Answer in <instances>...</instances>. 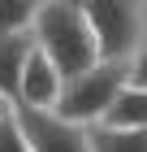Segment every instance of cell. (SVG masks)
I'll use <instances>...</instances> for the list:
<instances>
[{
  "label": "cell",
  "mask_w": 147,
  "mask_h": 152,
  "mask_svg": "<svg viewBox=\"0 0 147 152\" xmlns=\"http://www.w3.org/2000/svg\"><path fill=\"white\" fill-rule=\"evenodd\" d=\"M30 39H35V48L61 70V78L87 70L91 61H100L95 39H91V26H87V18H82L78 0H43V4L35 9Z\"/></svg>",
  "instance_id": "obj_1"
},
{
  "label": "cell",
  "mask_w": 147,
  "mask_h": 152,
  "mask_svg": "<svg viewBox=\"0 0 147 152\" xmlns=\"http://www.w3.org/2000/svg\"><path fill=\"white\" fill-rule=\"evenodd\" d=\"M125 83H130V61H91L87 70L69 74V78H61V91H56V113L69 117V122H78V126H95L104 117V109H108V100H113L117 91H121Z\"/></svg>",
  "instance_id": "obj_2"
},
{
  "label": "cell",
  "mask_w": 147,
  "mask_h": 152,
  "mask_svg": "<svg viewBox=\"0 0 147 152\" xmlns=\"http://www.w3.org/2000/svg\"><path fill=\"white\" fill-rule=\"evenodd\" d=\"M82 18L91 26L95 52L108 61H130L143 52L147 31V0H78Z\"/></svg>",
  "instance_id": "obj_3"
},
{
  "label": "cell",
  "mask_w": 147,
  "mask_h": 152,
  "mask_svg": "<svg viewBox=\"0 0 147 152\" xmlns=\"http://www.w3.org/2000/svg\"><path fill=\"white\" fill-rule=\"evenodd\" d=\"M13 122L30 152H87V126L61 117L56 109L13 104Z\"/></svg>",
  "instance_id": "obj_4"
},
{
  "label": "cell",
  "mask_w": 147,
  "mask_h": 152,
  "mask_svg": "<svg viewBox=\"0 0 147 152\" xmlns=\"http://www.w3.org/2000/svg\"><path fill=\"white\" fill-rule=\"evenodd\" d=\"M56 91H61V70L39 52V48H30V57H26V65H22V78H17V100H13V104L52 109L56 104Z\"/></svg>",
  "instance_id": "obj_5"
},
{
  "label": "cell",
  "mask_w": 147,
  "mask_h": 152,
  "mask_svg": "<svg viewBox=\"0 0 147 152\" xmlns=\"http://www.w3.org/2000/svg\"><path fill=\"white\" fill-rule=\"evenodd\" d=\"M30 48H35L30 31H0V96L4 100H17V78Z\"/></svg>",
  "instance_id": "obj_6"
},
{
  "label": "cell",
  "mask_w": 147,
  "mask_h": 152,
  "mask_svg": "<svg viewBox=\"0 0 147 152\" xmlns=\"http://www.w3.org/2000/svg\"><path fill=\"white\" fill-rule=\"evenodd\" d=\"M100 126H121V130H147V87L125 83L121 91L108 100Z\"/></svg>",
  "instance_id": "obj_7"
},
{
  "label": "cell",
  "mask_w": 147,
  "mask_h": 152,
  "mask_svg": "<svg viewBox=\"0 0 147 152\" xmlns=\"http://www.w3.org/2000/svg\"><path fill=\"white\" fill-rule=\"evenodd\" d=\"M87 152H147V130L121 126H87Z\"/></svg>",
  "instance_id": "obj_8"
},
{
  "label": "cell",
  "mask_w": 147,
  "mask_h": 152,
  "mask_svg": "<svg viewBox=\"0 0 147 152\" xmlns=\"http://www.w3.org/2000/svg\"><path fill=\"white\" fill-rule=\"evenodd\" d=\"M39 4L43 0H0V31H30Z\"/></svg>",
  "instance_id": "obj_9"
},
{
  "label": "cell",
  "mask_w": 147,
  "mask_h": 152,
  "mask_svg": "<svg viewBox=\"0 0 147 152\" xmlns=\"http://www.w3.org/2000/svg\"><path fill=\"white\" fill-rule=\"evenodd\" d=\"M0 152H30L22 139V130H17V122H13V113L0 122Z\"/></svg>",
  "instance_id": "obj_10"
},
{
  "label": "cell",
  "mask_w": 147,
  "mask_h": 152,
  "mask_svg": "<svg viewBox=\"0 0 147 152\" xmlns=\"http://www.w3.org/2000/svg\"><path fill=\"white\" fill-rule=\"evenodd\" d=\"M9 113H13V100H4V96H0V122H4Z\"/></svg>",
  "instance_id": "obj_11"
}]
</instances>
